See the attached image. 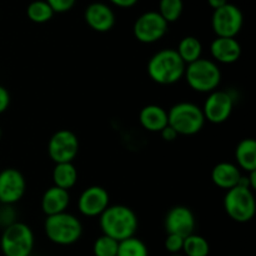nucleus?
Instances as JSON below:
<instances>
[{
  "label": "nucleus",
  "mask_w": 256,
  "mask_h": 256,
  "mask_svg": "<svg viewBox=\"0 0 256 256\" xmlns=\"http://www.w3.org/2000/svg\"><path fill=\"white\" fill-rule=\"evenodd\" d=\"M99 225L102 232L116 242L135 236L139 220L132 208L126 205H109L100 215Z\"/></svg>",
  "instance_id": "1"
},
{
  "label": "nucleus",
  "mask_w": 256,
  "mask_h": 256,
  "mask_svg": "<svg viewBox=\"0 0 256 256\" xmlns=\"http://www.w3.org/2000/svg\"><path fill=\"white\" fill-rule=\"evenodd\" d=\"M185 68L176 50L168 48L155 52L146 65L148 75L159 85H172L184 78Z\"/></svg>",
  "instance_id": "2"
},
{
  "label": "nucleus",
  "mask_w": 256,
  "mask_h": 256,
  "mask_svg": "<svg viewBox=\"0 0 256 256\" xmlns=\"http://www.w3.org/2000/svg\"><path fill=\"white\" fill-rule=\"evenodd\" d=\"M44 232L52 244L69 246L80 240L82 235V224L75 215L64 212L46 216Z\"/></svg>",
  "instance_id": "3"
},
{
  "label": "nucleus",
  "mask_w": 256,
  "mask_h": 256,
  "mask_svg": "<svg viewBox=\"0 0 256 256\" xmlns=\"http://www.w3.org/2000/svg\"><path fill=\"white\" fill-rule=\"evenodd\" d=\"M205 118L199 105L189 102H182L172 105L168 110V125L178 135L192 136L202 132L205 125Z\"/></svg>",
  "instance_id": "4"
},
{
  "label": "nucleus",
  "mask_w": 256,
  "mask_h": 256,
  "mask_svg": "<svg viewBox=\"0 0 256 256\" xmlns=\"http://www.w3.org/2000/svg\"><path fill=\"white\" fill-rule=\"evenodd\" d=\"M184 78L190 89L209 94L216 90L222 82V72L214 60L200 58L196 62L186 65Z\"/></svg>",
  "instance_id": "5"
},
{
  "label": "nucleus",
  "mask_w": 256,
  "mask_h": 256,
  "mask_svg": "<svg viewBox=\"0 0 256 256\" xmlns=\"http://www.w3.org/2000/svg\"><path fill=\"white\" fill-rule=\"evenodd\" d=\"M34 245V232L24 222H15L2 230L0 249L4 256H30Z\"/></svg>",
  "instance_id": "6"
},
{
  "label": "nucleus",
  "mask_w": 256,
  "mask_h": 256,
  "mask_svg": "<svg viewBox=\"0 0 256 256\" xmlns=\"http://www.w3.org/2000/svg\"><path fill=\"white\" fill-rule=\"evenodd\" d=\"M224 209L228 216L234 222L245 224L254 219L256 202L252 190L236 185L226 190L224 196Z\"/></svg>",
  "instance_id": "7"
},
{
  "label": "nucleus",
  "mask_w": 256,
  "mask_h": 256,
  "mask_svg": "<svg viewBox=\"0 0 256 256\" xmlns=\"http://www.w3.org/2000/svg\"><path fill=\"white\" fill-rule=\"evenodd\" d=\"M79 152V139L72 130L60 129L48 142V154L55 164L72 162Z\"/></svg>",
  "instance_id": "8"
},
{
  "label": "nucleus",
  "mask_w": 256,
  "mask_h": 256,
  "mask_svg": "<svg viewBox=\"0 0 256 256\" xmlns=\"http://www.w3.org/2000/svg\"><path fill=\"white\" fill-rule=\"evenodd\" d=\"M244 22L242 12L236 5L225 4L224 6L214 10L212 16V32L220 38H236Z\"/></svg>",
  "instance_id": "9"
},
{
  "label": "nucleus",
  "mask_w": 256,
  "mask_h": 256,
  "mask_svg": "<svg viewBox=\"0 0 256 256\" xmlns=\"http://www.w3.org/2000/svg\"><path fill=\"white\" fill-rule=\"evenodd\" d=\"M168 24L158 12H146L140 15L134 22L132 32L138 42L152 44L159 42L168 32Z\"/></svg>",
  "instance_id": "10"
},
{
  "label": "nucleus",
  "mask_w": 256,
  "mask_h": 256,
  "mask_svg": "<svg viewBox=\"0 0 256 256\" xmlns=\"http://www.w3.org/2000/svg\"><path fill=\"white\" fill-rule=\"evenodd\" d=\"M234 109V98L225 90H214L209 92L204 106L202 108V114L206 122L212 124H222L232 115Z\"/></svg>",
  "instance_id": "11"
},
{
  "label": "nucleus",
  "mask_w": 256,
  "mask_h": 256,
  "mask_svg": "<svg viewBox=\"0 0 256 256\" xmlns=\"http://www.w3.org/2000/svg\"><path fill=\"white\" fill-rule=\"evenodd\" d=\"M26 192V182L22 172L14 168L0 172V204L14 205L22 199Z\"/></svg>",
  "instance_id": "12"
},
{
  "label": "nucleus",
  "mask_w": 256,
  "mask_h": 256,
  "mask_svg": "<svg viewBox=\"0 0 256 256\" xmlns=\"http://www.w3.org/2000/svg\"><path fill=\"white\" fill-rule=\"evenodd\" d=\"M196 219L192 210L184 205H176L169 209L164 219V228L166 234L179 235L186 238L194 234Z\"/></svg>",
  "instance_id": "13"
},
{
  "label": "nucleus",
  "mask_w": 256,
  "mask_h": 256,
  "mask_svg": "<svg viewBox=\"0 0 256 256\" xmlns=\"http://www.w3.org/2000/svg\"><path fill=\"white\" fill-rule=\"evenodd\" d=\"M110 205L109 192L105 188L92 185L86 188L78 199V209L86 218L100 216Z\"/></svg>",
  "instance_id": "14"
},
{
  "label": "nucleus",
  "mask_w": 256,
  "mask_h": 256,
  "mask_svg": "<svg viewBox=\"0 0 256 256\" xmlns=\"http://www.w3.org/2000/svg\"><path fill=\"white\" fill-rule=\"evenodd\" d=\"M84 19L89 28L98 32H109L114 28L116 22L112 8L102 2H95L88 5L84 12Z\"/></svg>",
  "instance_id": "15"
},
{
  "label": "nucleus",
  "mask_w": 256,
  "mask_h": 256,
  "mask_svg": "<svg viewBox=\"0 0 256 256\" xmlns=\"http://www.w3.org/2000/svg\"><path fill=\"white\" fill-rule=\"evenodd\" d=\"M210 54L215 62L234 64L242 56V45L236 38L216 36L210 44Z\"/></svg>",
  "instance_id": "16"
},
{
  "label": "nucleus",
  "mask_w": 256,
  "mask_h": 256,
  "mask_svg": "<svg viewBox=\"0 0 256 256\" xmlns=\"http://www.w3.org/2000/svg\"><path fill=\"white\" fill-rule=\"evenodd\" d=\"M70 204V194L68 190L60 189L58 186H50L45 190L42 196V212L46 216L60 214V212H66L68 206Z\"/></svg>",
  "instance_id": "17"
},
{
  "label": "nucleus",
  "mask_w": 256,
  "mask_h": 256,
  "mask_svg": "<svg viewBox=\"0 0 256 256\" xmlns=\"http://www.w3.org/2000/svg\"><path fill=\"white\" fill-rule=\"evenodd\" d=\"M242 176V170L232 162H218L212 170V182L225 192L239 185Z\"/></svg>",
  "instance_id": "18"
},
{
  "label": "nucleus",
  "mask_w": 256,
  "mask_h": 256,
  "mask_svg": "<svg viewBox=\"0 0 256 256\" xmlns=\"http://www.w3.org/2000/svg\"><path fill=\"white\" fill-rule=\"evenodd\" d=\"M139 122L146 132H160L168 126V112L160 105H146L140 110Z\"/></svg>",
  "instance_id": "19"
},
{
  "label": "nucleus",
  "mask_w": 256,
  "mask_h": 256,
  "mask_svg": "<svg viewBox=\"0 0 256 256\" xmlns=\"http://www.w3.org/2000/svg\"><path fill=\"white\" fill-rule=\"evenodd\" d=\"M235 160L239 169L246 172H256V142L252 138L239 142L235 149Z\"/></svg>",
  "instance_id": "20"
},
{
  "label": "nucleus",
  "mask_w": 256,
  "mask_h": 256,
  "mask_svg": "<svg viewBox=\"0 0 256 256\" xmlns=\"http://www.w3.org/2000/svg\"><path fill=\"white\" fill-rule=\"evenodd\" d=\"M52 178L54 186L69 192L78 182V170L72 162L55 164L54 169H52Z\"/></svg>",
  "instance_id": "21"
},
{
  "label": "nucleus",
  "mask_w": 256,
  "mask_h": 256,
  "mask_svg": "<svg viewBox=\"0 0 256 256\" xmlns=\"http://www.w3.org/2000/svg\"><path fill=\"white\" fill-rule=\"evenodd\" d=\"M175 50H176L180 59L184 62V64L188 65L202 58V45L196 36L189 35V36H184L180 40L179 44H178V49Z\"/></svg>",
  "instance_id": "22"
},
{
  "label": "nucleus",
  "mask_w": 256,
  "mask_h": 256,
  "mask_svg": "<svg viewBox=\"0 0 256 256\" xmlns=\"http://www.w3.org/2000/svg\"><path fill=\"white\" fill-rule=\"evenodd\" d=\"M182 254L184 256H209L210 244L204 236L192 234L184 239Z\"/></svg>",
  "instance_id": "23"
},
{
  "label": "nucleus",
  "mask_w": 256,
  "mask_h": 256,
  "mask_svg": "<svg viewBox=\"0 0 256 256\" xmlns=\"http://www.w3.org/2000/svg\"><path fill=\"white\" fill-rule=\"evenodd\" d=\"M55 12L50 8L45 0H34L30 2L26 8V15L29 18L30 22H35V24H44L48 22Z\"/></svg>",
  "instance_id": "24"
},
{
  "label": "nucleus",
  "mask_w": 256,
  "mask_h": 256,
  "mask_svg": "<svg viewBox=\"0 0 256 256\" xmlns=\"http://www.w3.org/2000/svg\"><path fill=\"white\" fill-rule=\"evenodd\" d=\"M116 256H149V249L142 240L132 236L119 242Z\"/></svg>",
  "instance_id": "25"
},
{
  "label": "nucleus",
  "mask_w": 256,
  "mask_h": 256,
  "mask_svg": "<svg viewBox=\"0 0 256 256\" xmlns=\"http://www.w3.org/2000/svg\"><path fill=\"white\" fill-rule=\"evenodd\" d=\"M184 10V2L182 0H160L159 2V14L162 19L169 24L179 20Z\"/></svg>",
  "instance_id": "26"
},
{
  "label": "nucleus",
  "mask_w": 256,
  "mask_h": 256,
  "mask_svg": "<svg viewBox=\"0 0 256 256\" xmlns=\"http://www.w3.org/2000/svg\"><path fill=\"white\" fill-rule=\"evenodd\" d=\"M118 246L119 242L102 234L94 242L92 254L94 256H116Z\"/></svg>",
  "instance_id": "27"
},
{
  "label": "nucleus",
  "mask_w": 256,
  "mask_h": 256,
  "mask_svg": "<svg viewBox=\"0 0 256 256\" xmlns=\"http://www.w3.org/2000/svg\"><path fill=\"white\" fill-rule=\"evenodd\" d=\"M182 245H184V238L179 236V235L168 234L166 239L164 242L165 250L172 254H180L182 252Z\"/></svg>",
  "instance_id": "28"
},
{
  "label": "nucleus",
  "mask_w": 256,
  "mask_h": 256,
  "mask_svg": "<svg viewBox=\"0 0 256 256\" xmlns=\"http://www.w3.org/2000/svg\"><path fill=\"white\" fill-rule=\"evenodd\" d=\"M16 212L12 209V205H2L0 208V226L5 229L6 226L16 222Z\"/></svg>",
  "instance_id": "29"
},
{
  "label": "nucleus",
  "mask_w": 256,
  "mask_h": 256,
  "mask_svg": "<svg viewBox=\"0 0 256 256\" xmlns=\"http://www.w3.org/2000/svg\"><path fill=\"white\" fill-rule=\"evenodd\" d=\"M54 12H66L72 9L76 0H45Z\"/></svg>",
  "instance_id": "30"
},
{
  "label": "nucleus",
  "mask_w": 256,
  "mask_h": 256,
  "mask_svg": "<svg viewBox=\"0 0 256 256\" xmlns=\"http://www.w3.org/2000/svg\"><path fill=\"white\" fill-rule=\"evenodd\" d=\"M10 94L6 88L0 85V114L5 112L10 105Z\"/></svg>",
  "instance_id": "31"
},
{
  "label": "nucleus",
  "mask_w": 256,
  "mask_h": 256,
  "mask_svg": "<svg viewBox=\"0 0 256 256\" xmlns=\"http://www.w3.org/2000/svg\"><path fill=\"white\" fill-rule=\"evenodd\" d=\"M160 134H162V138L165 142H174V140L178 139V136H179V135L176 134V132H175L172 126H169V125L165 126L164 129L160 132Z\"/></svg>",
  "instance_id": "32"
},
{
  "label": "nucleus",
  "mask_w": 256,
  "mask_h": 256,
  "mask_svg": "<svg viewBox=\"0 0 256 256\" xmlns=\"http://www.w3.org/2000/svg\"><path fill=\"white\" fill-rule=\"evenodd\" d=\"M112 4H114L115 6L118 8H124V9H128V8H132L136 4L139 0H109Z\"/></svg>",
  "instance_id": "33"
},
{
  "label": "nucleus",
  "mask_w": 256,
  "mask_h": 256,
  "mask_svg": "<svg viewBox=\"0 0 256 256\" xmlns=\"http://www.w3.org/2000/svg\"><path fill=\"white\" fill-rule=\"evenodd\" d=\"M208 2H209V5L212 8V9L216 10L219 9V8L224 6V5L228 4L229 2H228V0H208Z\"/></svg>",
  "instance_id": "34"
},
{
  "label": "nucleus",
  "mask_w": 256,
  "mask_h": 256,
  "mask_svg": "<svg viewBox=\"0 0 256 256\" xmlns=\"http://www.w3.org/2000/svg\"><path fill=\"white\" fill-rule=\"evenodd\" d=\"M169 256H184L182 254V252H180V254H172V255H169Z\"/></svg>",
  "instance_id": "35"
},
{
  "label": "nucleus",
  "mask_w": 256,
  "mask_h": 256,
  "mask_svg": "<svg viewBox=\"0 0 256 256\" xmlns=\"http://www.w3.org/2000/svg\"><path fill=\"white\" fill-rule=\"evenodd\" d=\"M2 126H0V140H2Z\"/></svg>",
  "instance_id": "36"
},
{
  "label": "nucleus",
  "mask_w": 256,
  "mask_h": 256,
  "mask_svg": "<svg viewBox=\"0 0 256 256\" xmlns=\"http://www.w3.org/2000/svg\"><path fill=\"white\" fill-rule=\"evenodd\" d=\"M232 256H235V255H232Z\"/></svg>",
  "instance_id": "37"
}]
</instances>
